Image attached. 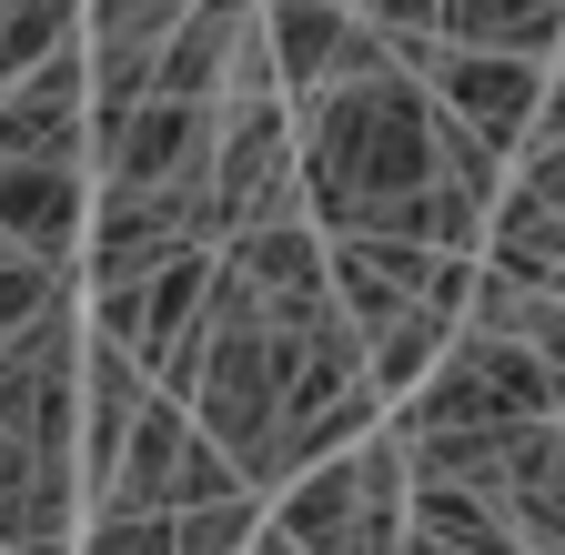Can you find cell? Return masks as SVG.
<instances>
[{"label":"cell","mask_w":565,"mask_h":555,"mask_svg":"<svg viewBox=\"0 0 565 555\" xmlns=\"http://www.w3.org/2000/svg\"><path fill=\"white\" fill-rule=\"evenodd\" d=\"M424 131H435V111H424V92L394 72V51L353 21V51L343 72L294 102V172H303V223L323 243L343 233H374L394 202L414 182H435V152H424Z\"/></svg>","instance_id":"obj_1"},{"label":"cell","mask_w":565,"mask_h":555,"mask_svg":"<svg viewBox=\"0 0 565 555\" xmlns=\"http://www.w3.org/2000/svg\"><path fill=\"white\" fill-rule=\"evenodd\" d=\"M263 525L294 555H394L404 545V445L374 425L364 445L303 465L294 484L263 495Z\"/></svg>","instance_id":"obj_2"},{"label":"cell","mask_w":565,"mask_h":555,"mask_svg":"<svg viewBox=\"0 0 565 555\" xmlns=\"http://www.w3.org/2000/svg\"><path fill=\"white\" fill-rule=\"evenodd\" d=\"M384 425V394H374V364L353 343L343 313H323L313 333H294V364H282V394H273V445H263V495L294 484L303 465L364 445Z\"/></svg>","instance_id":"obj_3"},{"label":"cell","mask_w":565,"mask_h":555,"mask_svg":"<svg viewBox=\"0 0 565 555\" xmlns=\"http://www.w3.org/2000/svg\"><path fill=\"white\" fill-rule=\"evenodd\" d=\"M555 414H565V374H545L525 343H494L465 323L445 343V364L404 404H384V435L424 445V435H475V425H555Z\"/></svg>","instance_id":"obj_4"},{"label":"cell","mask_w":565,"mask_h":555,"mask_svg":"<svg viewBox=\"0 0 565 555\" xmlns=\"http://www.w3.org/2000/svg\"><path fill=\"white\" fill-rule=\"evenodd\" d=\"M202 202H212V253L263 233V223H294L303 213V172H294V111L282 102H223L212 111V172H202Z\"/></svg>","instance_id":"obj_5"},{"label":"cell","mask_w":565,"mask_h":555,"mask_svg":"<svg viewBox=\"0 0 565 555\" xmlns=\"http://www.w3.org/2000/svg\"><path fill=\"white\" fill-rule=\"evenodd\" d=\"M384 51H394V72L435 102L445 121H465L475 142L515 172L525 131H535V102H545V61H494V51H445V41H384Z\"/></svg>","instance_id":"obj_6"},{"label":"cell","mask_w":565,"mask_h":555,"mask_svg":"<svg viewBox=\"0 0 565 555\" xmlns=\"http://www.w3.org/2000/svg\"><path fill=\"white\" fill-rule=\"evenodd\" d=\"M21 162H71L92 172V82H82V51L41 61L31 82L0 92V172Z\"/></svg>","instance_id":"obj_7"},{"label":"cell","mask_w":565,"mask_h":555,"mask_svg":"<svg viewBox=\"0 0 565 555\" xmlns=\"http://www.w3.org/2000/svg\"><path fill=\"white\" fill-rule=\"evenodd\" d=\"M202 172H212V111L192 102H141L92 142V182H121V192H172Z\"/></svg>","instance_id":"obj_8"},{"label":"cell","mask_w":565,"mask_h":555,"mask_svg":"<svg viewBox=\"0 0 565 555\" xmlns=\"http://www.w3.org/2000/svg\"><path fill=\"white\" fill-rule=\"evenodd\" d=\"M82 223H92V172H71V162L0 172V243H11L21 263L82 273Z\"/></svg>","instance_id":"obj_9"},{"label":"cell","mask_w":565,"mask_h":555,"mask_svg":"<svg viewBox=\"0 0 565 555\" xmlns=\"http://www.w3.org/2000/svg\"><path fill=\"white\" fill-rule=\"evenodd\" d=\"M263 21V0H192V11L172 21V41H162V72H152V102H192V111H212L223 102V72H233V51H243V31Z\"/></svg>","instance_id":"obj_10"},{"label":"cell","mask_w":565,"mask_h":555,"mask_svg":"<svg viewBox=\"0 0 565 555\" xmlns=\"http://www.w3.org/2000/svg\"><path fill=\"white\" fill-rule=\"evenodd\" d=\"M263 51H273V72H282V111H294V102H313L343 72L353 11H343V0H263Z\"/></svg>","instance_id":"obj_11"},{"label":"cell","mask_w":565,"mask_h":555,"mask_svg":"<svg viewBox=\"0 0 565 555\" xmlns=\"http://www.w3.org/2000/svg\"><path fill=\"white\" fill-rule=\"evenodd\" d=\"M445 51H494V61H555L565 0H435Z\"/></svg>","instance_id":"obj_12"},{"label":"cell","mask_w":565,"mask_h":555,"mask_svg":"<svg viewBox=\"0 0 565 555\" xmlns=\"http://www.w3.org/2000/svg\"><path fill=\"white\" fill-rule=\"evenodd\" d=\"M465 323L494 333V343H525L545 374H565V303H555V293H525V284H505V273H484V263H475Z\"/></svg>","instance_id":"obj_13"},{"label":"cell","mask_w":565,"mask_h":555,"mask_svg":"<svg viewBox=\"0 0 565 555\" xmlns=\"http://www.w3.org/2000/svg\"><path fill=\"white\" fill-rule=\"evenodd\" d=\"M494 515L525 535V555H565V425L535 435V455L515 465V484H505V505H494Z\"/></svg>","instance_id":"obj_14"},{"label":"cell","mask_w":565,"mask_h":555,"mask_svg":"<svg viewBox=\"0 0 565 555\" xmlns=\"http://www.w3.org/2000/svg\"><path fill=\"white\" fill-rule=\"evenodd\" d=\"M404 525L435 535L445 555H525V535L494 515L484 495H455V484H404Z\"/></svg>","instance_id":"obj_15"},{"label":"cell","mask_w":565,"mask_h":555,"mask_svg":"<svg viewBox=\"0 0 565 555\" xmlns=\"http://www.w3.org/2000/svg\"><path fill=\"white\" fill-rule=\"evenodd\" d=\"M202 293H212V243H192V253H172L162 273H141V374H152L172 343L202 323Z\"/></svg>","instance_id":"obj_16"},{"label":"cell","mask_w":565,"mask_h":555,"mask_svg":"<svg viewBox=\"0 0 565 555\" xmlns=\"http://www.w3.org/2000/svg\"><path fill=\"white\" fill-rule=\"evenodd\" d=\"M61 51H82V0H0V92Z\"/></svg>","instance_id":"obj_17"},{"label":"cell","mask_w":565,"mask_h":555,"mask_svg":"<svg viewBox=\"0 0 565 555\" xmlns=\"http://www.w3.org/2000/svg\"><path fill=\"white\" fill-rule=\"evenodd\" d=\"M71 555H172V515H82Z\"/></svg>","instance_id":"obj_18"},{"label":"cell","mask_w":565,"mask_h":555,"mask_svg":"<svg viewBox=\"0 0 565 555\" xmlns=\"http://www.w3.org/2000/svg\"><path fill=\"white\" fill-rule=\"evenodd\" d=\"M394 555H445V545H435V535H414V525H404V545H394Z\"/></svg>","instance_id":"obj_19"},{"label":"cell","mask_w":565,"mask_h":555,"mask_svg":"<svg viewBox=\"0 0 565 555\" xmlns=\"http://www.w3.org/2000/svg\"><path fill=\"white\" fill-rule=\"evenodd\" d=\"M253 555H294V545H282V535H273V525H263V535H253Z\"/></svg>","instance_id":"obj_20"},{"label":"cell","mask_w":565,"mask_h":555,"mask_svg":"<svg viewBox=\"0 0 565 555\" xmlns=\"http://www.w3.org/2000/svg\"><path fill=\"white\" fill-rule=\"evenodd\" d=\"M0 263H11V243H0Z\"/></svg>","instance_id":"obj_21"},{"label":"cell","mask_w":565,"mask_h":555,"mask_svg":"<svg viewBox=\"0 0 565 555\" xmlns=\"http://www.w3.org/2000/svg\"><path fill=\"white\" fill-rule=\"evenodd\" d=\"M343 11H353V0H343Z\"/></svg>","instance_id":"obj_22"}]
</instances>
